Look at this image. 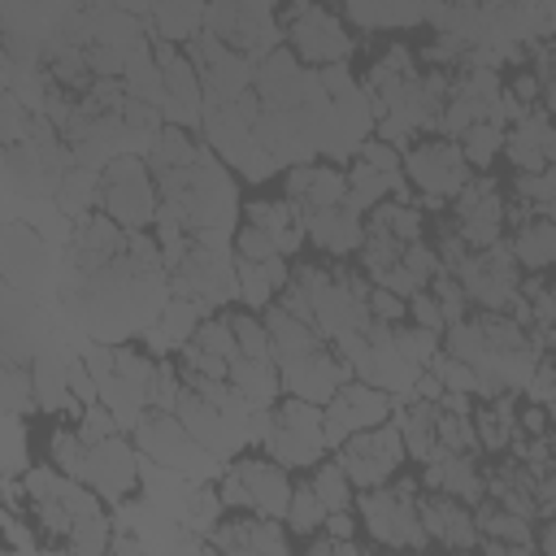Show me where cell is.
<instances>
[{
    "label": "cell",
    "instance_id": "cell-1",
    "mask_svg": "<svg viewBox=\"0 0 556 556\" xmlns=\"http://www.w3.org/2000/svg\"><path fill=\"white\" fill-rule=\"evenodd\" d=\"M161 182V208L174 213L191 239H226L239 230V187L230 178V165L204 143L191 165L169 169Z\"/></svg>",
    "mask_w": 556,
    "mask_h": 556
},
{
    "label": "cell",
    "instance_id": "cell-2",
    "mask_svg": "<svg viewBox=\"0 0 556 556\" xmlns=\"http://www.w3.org/2000/svg\"><path fill=\"white\" fill-rule=\"evenodd\" d=\"M417 495H421L417 478H391L382 486L356 491L361 530L378 547H426L430 534H426V526L417 517Z\"/></svg>",
    "mask_w": 556,
    "mask_h": 556
},
{
    "label": "cell",
    "instance_id": "cell-3",
    "mask_svg": "<svg viewBox=\"0 0 556 556\" xmlns=\"http://www.w3.org/2000/svg\"><path fill=\"white\" fill-rule=\"evenodd\" d=\"M96 208H104L126 230H152L156 217H161V182H156L148 156H139V152L113 156L100 169V200H96Z\"/></svg>",
    "mask_w": 556,
    "mask_h": 556
},
{
    "label": "cell",
    "instance_id": "cell-4",
    "mask_svg": "<svg viewBox=\"0 0 556 556\" xmlns=\"http://www.w3.org/2000/svg\"><path fill=\"white\" fill-rule=\"evenodd\" d=\"M261 452L274 456L287 469H313L330 452L326 434V408L300 395H287L282 404L269 408V430L261 439Z\"/></svg>",
    "mask_w": 556,
    "mask_h": 556
},
{
    "label": "cell",
    "instance_id": "cell-5",
    "mask_svg": "<svg viewBox=\"0 0 556 556\" xmlns=\"http://www.w3.org/2000/svg\"><path fill=\"white\" fill-rule=\"evenodd\" d=\"M169 295H187L204 313H222L230 300H239L235 239H195L191 252L169 269Z\"/></svg>",
    "mask_w": 556,
    "mask_h": 556
},
{
    "label": "cell",
    "instance_id": "cell-6",
    "mask_svg": "<svg viewBox=\"0 0 556 556\" xmlns=\"http://www.w3.org/2000/svg\"><path fill=\"white\" fill-rule=\"evenodd\" d=\"M130 439H135V447H139L143 456H152L156 465H169V469H178V473H187V478H195V482L222 478V469H226V460H222L217 452H208V447L178 421V413H165V408H148V413L139 417V426L130 430Z\"/></svg>",
    "mask_w": 556,
    "mask_h": 556
},
{
    "label": "cell",
    "instance_id": "cell-7",
    "mask_svg": "<svg viewBox=\"0 0 556 556\" xmlns=\"http://www.w3.org/2000/svg\"><path fill=\"white\" fill-rule=\"evenodd\" d=\"M217 491L226 500V508H243V513H261V517H287L291 504V469L278 465L274 456H235L226 460Z\"/></svg>",
    "mask_w": 556,
    "mask_h": 556
},
{
    "label": "cell",
    "instance_id": "cell-8",
    "mask_svg": "<svg viewBox=\"0 0 556 556\" xmlns=\"http://www.w3.org/2000/svg\"><path fill=\"white\" fill-rule=\"evenodd\" d=\"M404 178L421 191V200L430 208H443V200H452L469 178H473V165L460 148V139H421L413 148H404Z\"/></svg>",
    "mask_w": 556,
    "mask_h": 556
},
{
    "label": "cell",
    "instance_id": "cell-9",
    "mask_svg": "<svg viewBox=\"0 0 556 556\" xmlns=\"http://www.w3.org/2000/svg\"><path fill=\"white\" fill-rule=\"evenodd\" d=\"M278 0H208V22L204 30H213L217 39H226L230 48L248 52L252 61L269 56L274 48H282L278 39L287 35L278 26V13H274Z\"/></svg>",
    "mask_w": 556,
    "mask_h": 556
},
{
    "label": "cell",
    "instance_id": "cell-10",
    "mask_svg": "<svg viewBox=\"0 0 556 556\" xmlns=\"http://www.w3.org/2000/svg\"><path fill=\"white\" fill-rule=\"evenodd\" d=\"M452 274L460 278L469 300L478 308H491V313H504L517 300V291H521V265H517L508 239H500L491 248H473Z\"/></svg>",
    "mask_w": 556,
    "mask_h": 556
},
{
    "label": "cell",
    "instance_id": "cell-11",
    "mask_svg": "<svg viewBox=\"0 0 556 556\" xmlns=\"http://www.w3.org/2000/svg\"><path fill=\"white\" fill-rule=\"evenodd\" d=\"M404 456H408V447H404V434H400L395 421L356 430V434H348V439L334 447V460L348 469V478L356 482V491L391 482L395 469L404 465Z\"/></svg>",
    "mask_w": 556,
    "mask_h": 556
},
{
    "label": "cell",
    "instance_id": "cell-12",
    "mask_svg": "<svg viewBox=\"0 0 556 556\" xmlns=\"http://www.w3.org/2000/svg\"><path fill=\"white\" fill-rule=\"evenodd\" d=\"M282 30H287V39H291V52H295L304 65L348 61L352 48H356V39L348 35V26H343L330 9H321V4H313V0H291Z\"/></svg>",
    "mask_w": 556,
    "mask_h": 556
},
{
    "label": "cell",
    "instance_id": "cell-13",
    "mask_svg": "<svg viewBox=\"0 0 556 556\" xmlns=\"http://www.w3.org/2000/svg\"><path fill=\"white\" fill-rule=\"evenodd\" d=\"M452 217H456V230L469 239V248H491V243H500V239H504V226H508V204H504L500 182L473 174V178L452 195Z\"/></svg>",
    "mask_w": 556,
    "mask_h": 556
},
{
    "label": "cell",
    "instance_id": "cell-14",
    "mask_svg": "<svg viewBox=\"0 0 556 556\" xmlns=\"http://www.w3.org/2000/svg\"><path fill=\"white\" fill-rule=\"evenodd\" d=\"M395 413V395L365 382V378H352L334 391V400L326 404V434H330V447H339L348 434L356 430H369V426H382L391 421Z\"/></svg>",
    "mask_w": 556,
    "mask_h": 556
},
{
    "label": "cell",
    "instance_id": "cell-15",
    "mask_svg": "<svg viewBox=\"0 0 556 556\" xmlns=\"http://www.w3.org/2000/svg\"><path fill=\"white\" fill-rule=\"evenodd\" d=\"M83 482H91L104 495L109 508H117L122 500H130L139 491V447H135V439L122 430V434H109V439L91 443Z\"/></svg>",
    "mask_w": 556,
    "mask_h": 556
},
{
    "label": "cell",
    "instance_id": "cell-16",
    "mask_svg": "<svg viewBox=\"0 0 556 556\" xmlns=\"http://www.w3.org/2000/svg\"><path fill=\"white\" fill-rule=\"evenodd\" d=\"M356 378V369L334 352V343L326 339V343H317L313 352H304V356H295L291 365H282V391L287 395H300V400H313V404H330L334 400V391L343 387V382H352Z\"/></svg>",
    "mask_w": 556,
    "mask_h": 556
},
{
    "label": "cell",
    "instance_id": "cell-17",
    "mask_svg": "<svg viewBox=\"0 0 556 556\" xmlns=\"http://www.w3.org/2000/svg\"><path fill=\"white\" fill-rule=\"evenodd\" d=\"M178 421L208 447V452H217L222 460H235L243 447H248V426L243 421H235V417H226L208 395H200L195 387H187L182 382V395H178Z\"/></svg>",
    "mask_w": 556,
    "mask_h": 556
},
{
    "label": "cell",
    "instance_id": "cell-18",
    "mask_svg": "<svg viewBox=\"0 0 556 556\" xmlns=\"http://www.w3.org/2000/svg\"><path fill=\"white\" fill-rule=\"evenodd\" d=\"M56 274V256L52 243L39 226L26 222H9L4 226V282L17 291H39V282H48Z\"/></svg>",
    "mask_w": 556,
    "mask_h": 556
},
{
    "label": "cell",
    "instance_id": "cell-19",
    "mask_svg": "<svg viewBox=\"0 0 556 556\" xmlns=\"http://www.w3.org/2000/svg\"><path fill=\"white\" fill-rule=\"evenodd\" d=\"M417 517L430 534V543L443 547H478V521H473V504L443 495V491H421L417 495Z\"/></svg>",
    "mask_w": 556,
    "mask_h": 556
},
{
    "label": "cell",
    "instance_id": "cell-20",
    "mask_svg": "<svg viewBox=\"0 0 556 556\" xmlns=\"http://www.w3.org/2000/svg\"><path fill=\"white\" fill-rule=\"evenodd\" d=\"M282 195H287L300 213L334 208V204L348 200V174H343L334 161H304V165H291V169H287Z\"/></svg>",
    "mask_w": 556,
    "mask_h": 556
},
{
    "label": "cell",
    "instance_id": "cell-21",
    "mask_svg": "<svg viewBox=\"0 0 556 556\" xmlns=\"http://www.w3.org/2000/svg\"><path fill=\"white\" fill-rule=\"evenodd\" d=\"M304 235L317 248H326L330 256H352L365 243V213H356L348 204L313 208V213H304Z\"/></svg>",
    "mask_w": 556,
    "mask_h": 556
},
{
    "label": "cell",
    "instance_id": "cell-22",
    "mask_svg": "<svg viewBox=\"0 0 556 556\" xmlns=\"http://www.w3.org/2000/svg\"><path fill=\"white\" fill-rule=\"evenodd\" d=\"M204 317H208V313H204L195 300L169 295L165 308L156 313V321H152L139 339H143V348H148L152 356H169V352H182V348L191 343V334H195V326H200Z\"/></svg>",
    "mask_w": 556,
    "mask_h": 556
},
{
    "label": "cell",
    "instance_id": "cell-23",
    "mask_svg": "<svg viewBox=\"0 0 556 556\" xmlns=\"http://www.w3.org/2000/svg\"><path fill=\"white\" fill-rule=\"evenodd\" d=\"M421 486H426V491L456 495V500H465V504H478V500L486 495V478L478 473L473 452H439L434 460H426Z\"/></svg>",
    "mask_w": 556,
    "mask_h": 556
},
{
    "label": "cell",
    "instance_id": "cell-24",
    "mask_svg": "<svg viewBox=\"0 0 556 556\" xmlns=\"http://www.w3.org/2000/svg\"><path fill=\"white\" fill-rule=\"evenodd\" d=\"M391 421L400 426L404 447H408V456H413V460H421V465H426V460H434V456L443 452V443H439V404H434V400L404 395V400H395Z\"/></svg>",
    "mask_w": 556,
    "mask_h": 556
},
{
    "label": "cell",
    "instance_id": "cell-25",
    "mask_svg": "<svg viewBox=\"0 0 556 556\" xmlns=\"http://www.w3.org/2000/svg\"><path fill=\"white\" fill-rule=\"evenodd\" d=\"M261 317H265V330H269V348H274L278 369H282V365H291L295 356L313 352L317 343H326V339H321V330H317L313 321L295 317V313H291V308H282L278 300H274L269 308H261Z\"/></svg>",
    "mask_w": 556,
    "mask_h": 556
},
{
    "label": "cell",
    "instance_id": "cell-26",
    "mask_svg": "<svg viewBox=\"0 0 556 556\" xmlns=\"http://www.w3.org/2000/svg\"><path fill=\"white\" fill-rule=\"evenodd\" d=\"M208 0H152L148 9V39H174L187 43L204 30Z\"/></svg>",
    "mask_w": 556,
    "mask_h": 556
},
{
    "label": "cell",
    "instance_id": "cell-27",
    "mask_svg": "<svg viewBox=\"0 0 556 556\" xmlns=\"http://www.w3.org/2000/svg\"><path fill=\"white\" fill-rule=\"evenodd\" d=\"M230 382L248 395L252 408H274L278 404V391H282V369L274 356H235L230 361Z\"/></svg>",
    "mask_w": 556,
    "mask_h": 556
},
{
    "label": "cell",
    "instance_id": "cell-28",
    "mask_svg": "<svg viewBox=\"0 0 556 556\" xmlns=\"http://www.w3.org/2000/svg\"><path fill=\"white\" fill-rule=\"evenodd\" d=\"M404 182L408 178H400V174H387V169H374L369 161H361V156H352V165H348V208H356V213H369L378 200H387V195H400V200H408L404 195Z\"/></svg>",
    "mask_w": 556,
    "mask_h": 556
},
{
    "label": "cell",
    "instance_id": "cell-29",
    "mask_svg": "<svg viewBox=\"0 0 556 556\" xmlns=\"http://www.w3.org/2000/svg\"><path fill=\"white\" fill-rule=\"evenodd\" d=\"M473 430H478V447L504 452L513 443V434H517V391H500L491 400H478Z\"/></svg>",
    "mask_w": 556,
    "mask_h": 556
},
{
    "label": "cell",
    "instance_id": "cell-30",
    "mask_svg": "<svg viewBox=\"0 0 556 556\" xmlns=\"http://www.w3.org/2000/svg\"><path fill=\"white\" fill-rule=\"evenodd\" d=\"M122 83L135 100H148V104H165V74H161V61H156V48L152 39L135 43L130 56H126V70H122Z\"/></svg>",
    "mask_w": 556,
    "mask_h": 556
},
{
    "label": "cell",
    "instance_id": "cell-31",
    "mask_svg": "<svg viewBox=\"0 0 556 556\" xmlns=\"http://www.w3.org/2000/svg\"><path fill=\"white\" fill-rule=\"evenodd\" d=\"M513 256L521 269H552L556 265V222L530 217L526 226L513 230Z\"/></svg>",
    "mask_w": 556,
    "mask_h": 556
},
{
    "label": "cell",
    "instance_id": "cell-32",
    "mask_svg": "<svg viewBox=\"0 0 556 556\" xmlns=\"http://www.w3.org/2000/svg\"><path fill=\"white\" fill-rule=\"evenodd\" d=\"M96 200H100V169H96V165L74 161V165L65 169V178H61V187H56L52 204L74 222V217L91 213V208H96Z\"/></svg>",
    "mask_w": 556,
    "mask_h": 556
},
{
    "label": "cell",
    "instance_id": "cell-33",
    "mask_svg": "<svg viewBox=\"0 0 556 556\" xmlns=\"http://www.w3.org/2000/svg\"><path fill=\"white\" fill-rule=\"evenodd\" d=\"M200 148H204V143H195V135H191L187 126L165 122V126H161V135H156V139H152V148H148V165H152V174L161 178V174H169V169L191 165Z\"/></svg>",
    "mask_w": 556,
    "mask_h": 556
},
{
    "label": "cell",
    "instance_id": "cell-34",
    "mask_svg": "<svg viewBox=\"0 0 556 556\" xmlns=\"http://www.w3.org/2000/svg\"><path fill=\"white\" fill-rule=\"evenodd\" d=\"M365 226H378V230H391V235H395V239H404V243H417V239H421V230H426V217H421V208H417L413 200L387 195V200H378V204L369 208Z\"/></svg>",
    "mask_w": 556,
    "mask_h": 556
},
{
    "label": "cell",
    "instance_id": "cell-35",
    "mask_svg": "<svg viewBox=\"0 0 556 556\" xmlns=\"http://www.w3.org/2000/svg\"><path fill=\"white\" fill-rule=\"evenodd\" d=\"M326 517H330V508L321 504V495L313 491V482H295V491H291V504H287V530L295 534V539H308V534H317V530H326Z\"/></svg>",
    "mask_w": 556,
    "mask_h": 556
},
{
    "label": "cell",
    "instance_id": "cell-36",
    "mask_svg": "<svg viewBox=\"0 0 556 556\" xmlns=\"http://www.w3.org/2000/svg\"><path fill=\"white\" fill-rule=\"evenodd\" d=\"M313 491L321 495V504L330 508V513H339V508H356V482L348 478V469L330 456V460H317L313 465Z\"/></svg>",
    "mask_w": 556,
    "mask_h": 556
},
{
    "label": "cell",
    "instance_id": "cell-37",
    "mask_svg": "<svg viewBox=\"0 0 556 556\" xmlns=\"http://www.w3.org/2000/svg\"><path fill=\"white\" fill-rule=\"evenodd\" d=\"M504 139H508V130L500 122H491V117H482V122H473V126L460 130V148H465V156H469L473 169H486L504 152Z\"/></svg>",
    "mask_w": 556,
    "mask_h": 556
},
{
    "label": "cell",
    "instance_id": "cell-38",
    "mask_svg": "<svg viewBox=\"0 0 556 556\" xmlns=\"http://www.w3.org/2000/svg\"><path fill=\"white\" fill-rule=\"evenodd\" d=\"M391 348L404 356V361H413L417 369H426L434 356H439V348H443V334L439 330H426V326H417V321H400V326H391Z\"/></svg>",
    "mask_w": 556,
    "mask_h": 556
},
{
    "label": "cell",
    "instance_id": "cell-39",
    "mask_svg": "<svg viewBox=\"0 0 556 556\" xmlns=\"http://www.w3.org/2000/svg\"><path fill=\"white\" fill-rule=\"evenodd\" d=\"M113 517L100 508V513H87V517H78L74 526H70V534H65V552H78V556H96V552H109V543H113Z\"/></svg>",
    "mask_w": 556,
    "mask_h": 556
},
{
    "label": "cell",
    "instance_id": "cell-40",
    "mask_svg": "<svg viewBox=\"0 0 556 556\" xmlns=\"http://www.w3.org/2000/svg\"><path fill=\"white\" fill-rule=\"evenodd\" d=\"M222 513H226V500H222V491L213 486V478H208V482H195V486H191V500H187L182 521H187L195 534H204V539H208V534L217 530Z\"/></svg>",
    "mask_w": 556,
    "mask_h": 556
},
{
    "label": "cell",
    "instance_id": "cell-41",
    "mask_svg": "<svg viewBox=\"0 0 556 556\" xmlns=\"http://www.w3.org/2000/svg\"><path fill=\"white\" fill-rule=\"evenodd\" d=\"M48 452H52V465H56L61 473H70V478H83L91 443L78 434V426H56V430H52V439H48Z\"/></svg>",
    "mask_w": 556,
    "mask_h": 556
},
{
    "label": "cell",
    "instance_id": "cell-42",
    "mask_svg": "<svg viewBox=\"0 0 556 556\" xmlns=\"http://www.w3.org/2000/svg\"><path fill=\"white\" fill-rule=\"evenodd\" d=\"M191 343H200V348H208L213 356H226V361H235L239 356V339H235V326H230V313H208L200 326H195V334H191Z\"/></svg>",
    "mask_w": 556,
    "mask_h": 556
},
{
    "label": "cell",
    "instance_id": "cell-43",
    "mask_svg": "<svg viewBox=\"0 0 556 556\" xmlns=\"http://www.w3.org/2000/svg\"><path fill=\"white\" fill-rule=\"evenodd\" d=\"M439 443H443V452H478L473 413H460V408H439Z\"/></svg>",
    "mask_w": 556,
    "mask_h": 556
},
{
    "label": "cell",
    "instance_id": "cell-44",
    "mask_svg": "<svg viewBox=\"0 0 556 556\" xmlns=\"http://www.w3.org/2000/svg\"><path fill=\"white\" fill-rule=\"evenodd\" d=\"M430 291H434V300H439V308H443L447 326H452V321H465V317H469L473 300H469V291L460 287V278H456L452 269H439V274L430 278Z\"/></svg>",
    "mask_w": 556,
    "mask_h": 556
},
{
    "label": "cell",
    "instance_id": "cell-45",
    "mask_svg": "<svg viewBox=\"0 0 556 556\" xmlns=\"http://www.w3.org/2000/svg\"><path fill=\"white\" fill-rule=\"evenodd\" d=\"M230 326H235V339H239V352H243V356H274L265 317H256L252 308H248V313L235 308V313H230Z\"/></svg>",
    "mask_w": 556,
    "mask_h": 556
},
{
    "label": "cell",
    "instance_id": "cell-46",
    "mask_svg": "<svg viewBox=\"0 0 556 556\" xmlns=\"http://www.w3.org/2000/svg\"><path fill=\"white\" fill-rule=\"evenodd\" d=\"M430 369L439 374V382H443L447 391H469V395H478V369H473L469 361H460L456 352L439 348V356L430 361Z\"/></svg>",
    "mask_w": 556,
    "mask_h": 556
},
{
    "label": "cell",
    "instance_id": "cell-47",
    "mask_svg": "<svg viewBox=\"0 0 556 556\" xmlns=\"http://www.w3.org/2000/svg\"><path fill=\"white\" fill-rule=\"evenodd\" d=\"M178 395H182V369H178L169 356H156V374H152V408L174 413V408H178Z\"/></svg>",
    "mask_w": 556,
    "mask_h": 556
},
{
    "label": "cell",
    "instance_id": "cell-48",
    "mask_svg": "<svg viewBox=\"0 0 556 556\" xmlns=\"http://www.w3.org/2000/svg\"><path fill=\"white\" fill-rule=\"evenodd\" d=\"M74 426H78V434H83L87 443H100V439H109V434H122V421H117V413H113L104 400L87 404Z\"/></svg>",
    "mask_w": 556,
    "mask_h": 556
},
{
    "label": "cell",
    "instance_id": "cell-49",
    "mask_svg": "<svg viewBox=\"0 0 556 556\" xmlns=\"http://www.w3.org/2000/svg\"><path fill=\"white\" fill-rule=\"evenodd\" d=\"M235 256L269 261V256H278V243H274L269 230H261V226H252V222H239V230H235Z\"/></svg>",
    "mask_w": 556,
    "mask_h": 556
},
{
    "label": "cell",
    "instance_id": "cell-50",
    "mask_svg": "<svg viewBox=\"0 0 556 556\" xmlns=\"http://www.w3.org/2000/svg\"><path fill=\"white\" fill-rule=\"evenodd\" d=\"M369 317H374V321H387V326H400V321L408 317V300L374 282V291H369Z\"/></svg>",
    "mask_w": 556,
    "mask_h": 556
},
{
    "label": "cell",
    "instance_id": "cell-51",
    "mask_svg": "<svg viewBox=\"0 0 556 556\" xmlns=\"http://www.w3.org/2000/svg\"><path fill=\"white\" fill-rule=\"evenodd\" d=\"M408 317L417 321V326H426V330H447V317H443V308H439V300H434V291L430 287H421V291H413L408 295Z\"/></svg>",
    "mask_w": 556,
    "mask_h": 556
},
{
    "label": "cell",
    "instance_id": "cell-52",
    "mask_svg": "<svg viewBox=\"0 0 556 556\" xmlns=\"http://www.w3.org/2000/svg\"><path fill=\"white\" fill-rule=\"evenodd\" d=\"M526 400H534V404H552L556 400V361L552 356H539V365L530 369V378H526Z\"/></svg>",
    "mask_w": 556,
    "mask_h": 556
},
{
    "label": "cell",
    "instance_id": "cell-53",
    "mask_svg": "<svg viewBox=\"0 0 556 556\" xmlns=\"http://www.w3.org/2000/svg\"><path fill=\"white\" fill-rule=\"evenodd\" d=\"M317 74H321V87H326V96H330V100H339V96H348V91H356V87H361V83L352 78L348 61H330V65H317Z\"/></svg>",
    "mask_w": 556,
    "mask_h": 556
},
{
    "label": "cell",
    "instance_id": "cell-54",
    "mask_svg": "<svg viewBox=\"0 0 556 556\" xmlns=\"http://www.w3.org/2000/svg\"><path fill=\"white\" fill-rule=\"evenodd\" d=\"M374 282H378V287H387V291H395V295H404V300H408L413 291H421V287H426V282H421L404 261H400V265H391V269H382Z\"/></svg>",
    "mask_w": 556,
    "mask_h": 556
},
{
    "label": "cell",
    "instance_id": "cell-55",
    "mask_svg": "<svg viewBox=\"0 0 556 556\" xmlns=\"http://www.w3.org/2000/svg\"><path fill=\"white\" fill-rule=\"evenodd\" d=\"M539 513L543 517H556V469H547L539 478Z\"/></svg>",
    "mask_w": 556,
    "mask_h": 556
},
{
    "label": "cell",
    "instance_id": "cell-56",
    "mask_svg": "<svg viewBox=\"0 0 556 556\" xmlns=\"http://www.w3.org/2000/svg\"><path fill=\"white\" fill-rule=\"evenodd\" d=\"M356 526H361V521L352 517V508H339V513H330V517H326V530H330V534H339V539H352V534H356Z\"/></svg>",
    "mask_w": 556,
    "mask_h": 556
},
{
    "label": "cell",
    "instance_id": "cell-57",
    "mask_svg": "<svg viewBox=\"0 0 556 556\" xmlns=\"http://www.w3.org/2000/svg\"><path fill=\"white\" fill-rule=\"evenodd\" d=\"M543 156H547V165H556V122L552 117L543 126Z\"/></svg>",
    "mask_w": 556,
    "mask_h": 556
},
{
    "label": "cell",
    "instance_id": "cell-58",
    "mask_svg": "<svg viewBox=\"0 0 556 556\" xmlns=\"http://www.w3.org/2000/svg\"><path fill=\"white\" fill-rule=\"evenodd\" d=\"M87 4H117V9H130V13H148L152 0H87Z\"/></svg>",
    "mask_w": 556,
    "mask_h": 556
},
{
    "label": "cell",
    "instance_id": "cell-59",
    "mask_svg": "<svg viewBox=\"0 0 556 556\" xmlns=\"http://www.w3.org/2000/svg\"><path fill=\"white\" fill-rule=\"evenodd\" d=\"M543 109H547V117L556 122V83H543Z\"/></svg>",
    "mask_w": 556,
    "mask_h": 556
},
{
    "label": "cell",
    "instance_id": "cell-60",
    "mask_svg": "<svg viewBox=\"0 0 556 556\" xmlns=\"http://www.w3.org/2000/svg\"><path fill=\"white\" fill-rule=\"evenodd\" d=\"M547 417H552V439H556V400L547 404Z\"/></svg>",
    "mask_w": 556,
    "mask_h": 556
}]
</instances>
